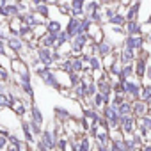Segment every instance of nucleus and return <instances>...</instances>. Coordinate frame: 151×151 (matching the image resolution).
Segmentation results:
<instances>
[{"mask_svg":"<svg viewBox=\"0 0 151 151\" xmlns=\"http://www.w3.org/2000/svg\"><path fill=\"white\" fill-rule=\"evenodd\" d=\"M132 124H133L132 119H124V132H130L132 130Z\"/></svg>","mask_w":151,"mask_h":151,"instance_id":"1a4fd4ad","label":"nucleus"},{"mask_svg":"<svg viewBox=\"0 0 151 151\" xmlns=\"http://www.w3.org/2000/svg\"><path fill=\"white\" fill-rule=\"evenodd\" d=\"M7 45H9L13 50H20V48L23 46V43H22L20 39H16V37H9V39H7Z\"/></svg>","mask_w":151,"mask_h":151,"instance_id":"7ed1b4c3","label":"nucleus"},{"mask_svg":"<svg viewBox=\"0 0 151 151\" xmlns=\"http://www.w3.org/2000/svg\"><path fill=\"white\" fill-rule=\"evenodd\" d=\"M48 30H50L52 34H57V32L60 30V25H59L57 22H50V23H48Z\"/></svg>","mask_w":151,"mask_h":151,"instance_id":"0eeeda50","label":"nucleus"},{"mask_svg":"<svg viewBox=\"0 0 151 151\" xmlns=\"http://www.w3.org/2000/svg\"><path fill=\"white\" fill-rule=\"evenodd\" d=\"M7 78H9V75H7V71H6V69H0V80H4V82H6Z\"/></svg>","mask_w":151,"mask_h":151,"instance_id":"9d476101","label":"nucleus"},{"mask_svg":"<svg viewBox=\"0 0 151 151\" xmlns=\"http://www.w3.org/2000/svg\"><path fill=\"white\" fill-rule=\"evenodd\" d=\"M112 151H124V149H121V146H119V144H114V147H112Z\"/></svg>","mask_w":151,"mask_h":151,"instance_id":"f3484780","label":"nucleus"},{"mask_svg":"<svg viewBox=\"0 0 151 151\" xmlns=\"http://www.w3.org/2000/svg\"><path fill=\"white\" fill-rule=\"evenodd\" d=\"M126 91H130L132 94H137V86H133V84H126Z\"/></svg>","mask_w":151,"mask_h":151,"instance_id":"6e6552de","label":"nucleus"},{"mask_svg":"<svg viewBox=\"0 0 151 151\" xmlns=\"http://www.w3.org/2000/svg\"><path fill=\"white\" fill-rule=\"evenodd\" d=\"M128 112H130V105H123V107H121V114L124 116V114H128Z\"/></svg>","mask_w":151,"mask_h":151,"instance_id":"f8f14e48","label":"nucleus"},{"mask_svg":"<svg viewBox=\"0 0 151 151\" xmlns=\"http://www.w3.org/2000/svg\"><path fill=\"white\" fill-rule=\"evenodd\" d=\"M0 93H2V87H0Z\"/></svg>","mask_w":151,"mask_h":151,"instance_id":"6ab92c4d","label":"nucleus"},{"mask_svg":"<svg viewBox=\"0 0 151 151\" xmlns=\"http://www.w3.org/2000/svg\"><path fill=\"white\" fill-rule=\"evenodd\" d=\"M4 146H6V139H4V137H0V149H2Z\"/></svg>","mask_w":151,"mask_h":151,"instance_id":"a211bd4d","label":"nucleus"},{"mask_svg":"<svg viewBox=\"0 0 151 151\" xmlns=\"http://www.w3.org/2000/svg\"><path fill=\"white\" fill-rule=\"evenodd\" d=\"M11 101H13L11 96H7V94H4V93H0V107H7V105H11Z\"/></svg>","mask_w":151,"mask_h":151,"instance_id":"20e7f679","label":"nucleus"},{"mask_svg":"<svg viewBox=\"0 0 151 151\" xmlns=\"http://www.w3.org/2000/svg\"><path fill=\"white\" fill-rule=\"evenodd\" d=\"M151 96V87H146V91H144V94H142V98L146 100V98H149Z\"/></svg>","mask_w":151,"mask_h":151,"instance_id":"ddd939ff","label":"nucleus"},{"mask_svg":"<svg viewBox=\"0 0 151 151\" xmlns=\"http://www.w3.org/2000/svg\"><path fill=\"white\" fill-rule=\"evenodd\" d=\"M135 110H137V114H142V112H144V105H140V103H139V105L135 107Z\"/></svg>","mask_w":151,"mask_h":151,"instance_id":"2eb2a0df","label":"nucleus"},{"mask_svg":"<svg viewBox=\"0 0 151 151\" xmlns=\"http://www.w3.org/2000/svg\"><path fill=\"white\" fill-rule=\"evenodd\" d=\"M103 101H105V96L103 94H98L96 96V105H103Z\"/></svg>","mask_w":151,"mask_h":151,"instance_id":"9b49d317","label":"nucleus"},{"mask_svg":"<svg viewBox=\"0 0 151 151\" xmlns=\"http://www.w3.org/2000/svg\"><path fill=\"white\" fill-rule=\"evenodd\" d=\"M11 107L14 109V112H16V114H23V112H25V107H23L20 101H16V100H13V101H11Z\"/></svg>","mask_w":151,"mask_h":151,"instance_id":"39448f33","label":"nucleus"},{"mask_svg":"<svg viewBox=\"0 0 151 151\" xmlns=\"http://www.w3.org/2000/svg\"><path fill=\"white\" fill-rule=\"evenodd\" d=\"M39 59H41V62H45V64H50L52 62V55H50V50H39Z\"/></svg>","mask_w":151,"mask_h":151,"instance_id":"f03ea898","label":"nucleus"},{"mask_svg":"<svg viewBox=\"0 0 151 151\" xmlns=\"http://www.w3.org/2000/svg\"><path fill=\"white\" fill-rule=\"evenodd\" d=\"M37 11H39L41 14H46V13H48V9H46L45 6H39V7H37Z\"/></svg>","mask_w":151,"mask_h":151,"instance_id":"4468645a","label":"nucleus"},{"mask_svg":"<svg viewBox=\"0 0 151 151\" xmlns=\"http://www.w3.org/2000/svg\"><path fill=\"white\" fill-rule=\"evenodd\" d=\"M80 66H82L80 60H75V62H73V68H75V69H80Z\"/></svg>","mask_w":151,"mask_h":151,"instance_id":"dca6fc26","label":"nucleus"},{"mask_svg":"<svg viewBox=\"0 0 151 151\" xmlns=\"http://www.w3.org/2000/svg\"><path fill=\"white\" fill-rule=\"evenodd\" d=\"M45 147H53L55 146V142H53V137H52V133L50 132H45L43 133V142H41Z\"/></svg>","mask_w":151,"mask_h":151,"instance_id":"f257e3e1","label":"nucleus"},{"mask_svg":"<svg viewBox=\"0 0 151 151\" xmlns=\"http://www.w3.org/2000/svg\"><path fill=\"white\" fill-rule=\"evenodd\" d=\"M32 116H34V123L41 124L43 117H41V112H39V109H37V107H34V109H32Z\"/></svg>","mask_w":151,"mask_h":151,"instance_id":"423d86ee","label":"nucleus"}]
</instances>
